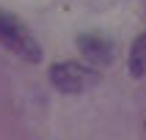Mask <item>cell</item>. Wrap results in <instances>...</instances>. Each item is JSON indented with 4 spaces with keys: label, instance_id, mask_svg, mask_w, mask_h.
<instances>
[{
    "label": "cell",
    "instance_id": "obj_4",
    "mask_svg": "<svg viewBox=\"0 0 146 140\" xmlns=\"http://www.w3.org/2000/svg\"><path fill=\"white\" fill-rule=\"evenodd\" d=\"M127 66H130V74L135 77V80L146 77V30L141 33L135 41H132L130 58H127Z\"/></svg>",
    "mask_w": 146,
    "mask_h": 140
},
{
    "label": "cell",
    "instance_id": "obj_1",
    "mask_svg": "<svg viewBox=\"0 0 146 140\" xmlns=\"http://www.w3.org/2000/svg\"><path fill=\"white\" fill-rule=\"evenodd\" d=\"M0 44L8 52H14L17 58H22L25 63H39L41 60L39 41L33 39V33L14 14H8L6 8H0Z\"/></svg>",
    "mask_w": 146,
    "mask_h": 140
},
{
    "label": "cell",
    "instance_id": "obj_2",
    "mask_svg": "<svg viewBox=\"0 0 146 140\" xmlns=\"http://www.w3.org/2000/svg\"><path fill=\"white\" fill-rule=\"evenodd\" d=\"M50 82L61 93H83V91H91L99 82V72L91 69L88 63L61 60V63L50 66Z\"/></svg>",
    "mask_w": 146,
    "mask_h": 140
},
{
    "label": "cell",
    "instance_id": "obj_3",
    "mask_svg": "<svg viewBox=\"0 0 146 140\" xmlns=\"http://www.w3.org/2000/svg\"><path fill=\"white\" fill-rule=\"evenodd\" d=\"M77 49L94 66H108L116 58V44L110 39H105V36H97V33H83L77 39Z\"/></svg>",
    "mask_w": 146,
    "mask_h": 140
}]
</instances>
